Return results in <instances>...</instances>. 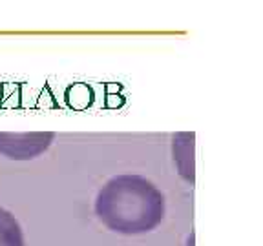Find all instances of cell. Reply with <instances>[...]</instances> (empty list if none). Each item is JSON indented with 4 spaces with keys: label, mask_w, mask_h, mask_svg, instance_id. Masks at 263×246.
Masks as SVG:
<instances>
[{
    "label": "cell",
    "mask_w": 263,
    "mask_h": 246,
    "mask_svg": "<svg viewBox=\"0 0 263 246\" xmlns=\"http://www.w3.org/2000/svg\"><path fill=\"white\" fill-rule=\"evenodd\" d=\"M95 215L115 234H148L164 219V195L143 175H115L97 192Z\"/></svg>",
    "instance_id": "1"
},
{
    "label": "cell",
    "mask_w": 263,
    "mask_h": 246,
    "mask_svg": "<svg viewBox=\"0 0 263 246\" xmlns=\"http://www.w3.org/2000/svg\"><path fill=\"white\" fill-rule=\"evenodd\" d=\"M53 140V131H0V153L11 160H31L48 152Z\"/></svg>",
    "instance_id": "2"
},
{
    "label": "cell",
    "mask_w": 263,
    "mask_h": 246,
    "mask_svg": "<svg viewBox=\"0 0 263 246\" xmlns=\"http://www.w3.org/2000/svg\"><path fill=\"white\" fill-rule=\"evenodd\" d=\"M186 140H181V135L174 137V142L179 146V150L174 148V160H176V166L179 170V173L185 177L186 180L194 182V135L192 133H186Z\"/></svg>",
    "instance_id": "3"
},
{
    "label": "cell",
    "mask_w": 263,
    "mask_h": 246,
    "mask_svg": "<svg viewBox=\"0 0 263 246\" xmlns=\"http://www.w3.org/2000/svg\"><path fill=\"white\" fill-rule=\"evenodd\" d=\"M0 246H24L21 222L6 208H0Z\"/></svg>",
    "instance_id": "4"
}]
</instances>
